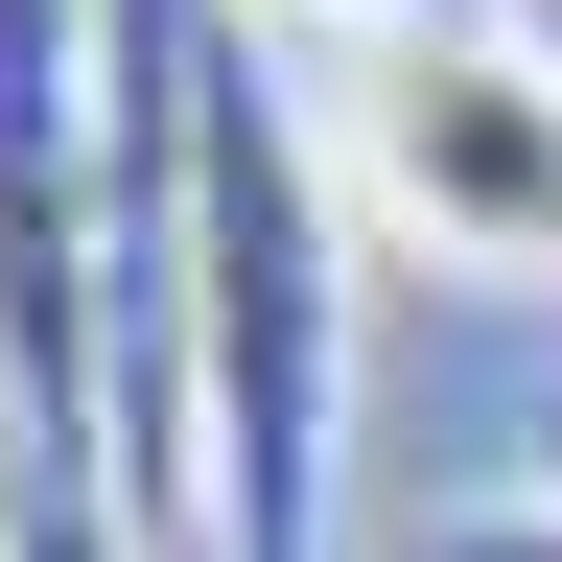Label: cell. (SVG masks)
Returning a JSON list of instances; mask_svg holds the SVG:
<instances>
[{
    "label": "cell",
    "mask_w": 562,
    "mask_h": 562,
    "mask_svg": "<svg viewBox=\"0 0 562 562\" xmlns=\"http://www.w3.org/2000/svg\"><path fill=\"white\" fill-rule=\"evenodd\" d=\"M188 398H211V562H328L351 492V165L258 0H188Z\"/></svg>",
    "instance_id": "1"
},
{
    "label": "cell",
    "mask_w": 562,
    "mask_h": 562,
    "mask_svg": "<svg viewBox=\"0 0 562 562\" xmlns=\"http://www.w3.org/2000/svg\"><path fill=\"white\" fill-rule=\"evenodd\" d=\"M117 0H0V469L117 492Z\"/></svg>",
    "instance_id": "2"
},
{
    "label": "cell",
    "mask_w": 562,
    "mask_h": 562,
    "mask_svg": "<svg viewBox=\"0 0 562 562\" xmlns=\"http://www.w3.org/2000/svg\"><path fill=\"white\" fill-rule=\"evenodd\" d=\"M328 165L398 258L446 281H562V47L539 24H375L328 94Z\"/></svg>",
    "instance_id": "3"
},
{
    "label": "cell",
    "mask_w": 562,
    "mask_h": 562,
    "mask_svg": "<svg viewBox=\"0 0 562 562\" xmlns=\"http://www.w3.org/2000/svg\"><path fill=\"white\" fill-rule=\"evenodd\" d=\"M0 562H140V516L94 469H0Z\"/></svg>",
    "instance_id": "4"
},
{
    "label": "cell",
    "mask_w": 562,
    "mask_h": 562,
    "mask_svg": "<svg viewBox=\"0 0 562 562\" xmlns=\"http://www.w3.org/2000/svg\"><path fill=\"white\" fill-rule=\"evenodd\" d=\"M422 562H562V492H469V516L422 539Z\"/></svg>",
    "instance_id": "5"
},
{
    "label": "cell",
    "mask_w": 562,
    "mask_h": 562,
    "mask_svg": "<svg viewBox=\"0 0 562 562\" xmlns=\"http://www.w3.org/2000/svg\"><path fill=\"white\" fill-rule=\"evenodd\" d=\"M305 24H351V47H375V24H492V0H305Z\"/></svg>",
    "instance_id": "6"
},
{
    "label": "cell",
    "mask_w": 562,
    "mask_h": 562,
    "mask_svg": "<svg viewBox=\"0 0 562 562\" xmlns=\"http://www.w3.org/2000/svg\"><path fill=\"white\" fill-rule=\"evenodd\" d=\"M539 469H562V422H539Z\"/></svg>",
    "instance_id": "7"
}]
</instances>
